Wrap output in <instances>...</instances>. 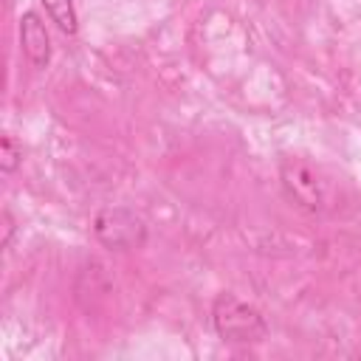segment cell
I'll return each mask as SVG.
<instances>
[{
    "mask_svg": "<svg viewBox=\"0 0 361 361\" xmlns=\"http://www.w3.org/2000/svg\"><path fill=\"white\" fill-rule=\"evenodd\" d=\"M48 20L62 31V34H76L79 28V17H76V6L73 0H39Z\"/></svg>",
    "mask_w": 361,
    "mask_h": 361,
    "instance_id": "5",
    "label": "cell"
},
{
    "mask_svg": "<svg viewBox=\"0 0 361 361\" xmlns=\"http://www.w3.org/2000/svg\"><path fill=\"white\" fill-rule=\"evenodd\" d=\"M14 231H17V226H14V217H11V212L6 209L3 212V248H8L11 245V237H14Z\"/></svg>",
    "mask_w": 361,
    "mask_h": 361,
    "instance_id": "7",
    "label": "cell"
},
{
    "mask_svg": "<svg viewBox=\"0 0 361 361\" xmlns=\"http://www.w3.org/2000/svg\"><path fill=\"white\" fill-rule=\"evenodd\" d=\"M212 327L226 344H257L268 336L265 316L228 290L217 293L212 302Z\"/></svg>",
    "mask_w": 361,
    "mask_h": 361,
    "instance_id": "1",
    "label": "cell"
},
{
    "mask_svg": "<svg viewBox=\"0 0 361 361\" xmlns=\"http://www.w3.org/2000/svg\"><path fill=\"white\" fill-rule=\"evenodd\" d=\"M279 183H282V192L285 197L307 212V214H322L324 206H327V183L322 180V175L305 161V158H296V155H288L279 161Z\"/></svg>",
    "mask_w": 361,
    "mask_h": 361,
    "instance_id": "3",
    "label": "cell"
},
{
    "mask_svg": "<svg viewBox=\"0 0 361 361\" xmlns=\"http://www.w3.org/2000/svg\"><path fill=\"white\" fill-rule=\"evenodd\" d=\"M20 48H23V56L28 59L31 68L45 71L51 65V54H54L51 37H48L45 20L37 11H23L20 14Z\"/></svg>",
    "mask_w": 361,
    "mask_h": 361,
    "instance_id": "4",
    "label": "cell"
},
{
    "mask_svg": "<svg viewBox=\"0 0 361 361\" xmlns=\"http://www.w3.org/2000/svg\"><path fill=\"white\" fill-rule=\"evenodd\" d=\"M23 164V147L17 144V138L11 133L0 135V172L3 175H14Z\"/></svg>",
    "mask_w": 361,
    "mask_h": 361,
    "instance_id": "6",
    "label": "cell"
},
{
    "mask_svg": "<svg viewBox=\"0 0 361 361\" xmlns=\"http://www.w3.org/2000/svg\"><path fill=\"white\" fill-rule=\"evenodd\" d=\"M93 237L107 251H135L144 248L149 228L147 220L130 206H104L93 217Z\"/></svg>",
    "mask_w": 361,
    "mask_h": 361,
    "instance_id": "2",
    "label": "cell"
}]
</instances>
